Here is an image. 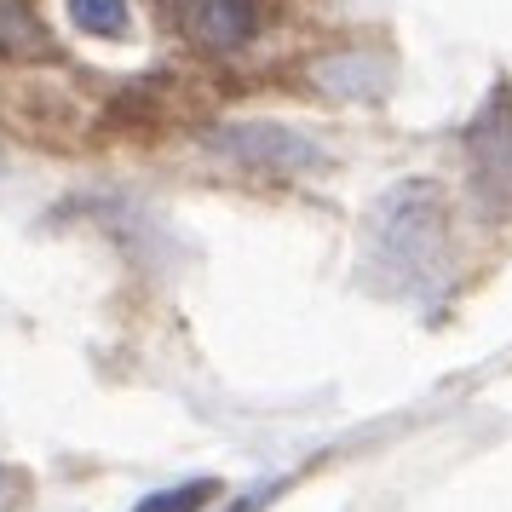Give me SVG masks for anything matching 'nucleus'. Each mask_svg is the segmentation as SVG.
I'll use <instances>...</instances> for the list:
<instances>
[{"label":"nucleus","mask_w":512,"mask_h":512,"mask_svg":"<svg viewBox=\"0 0 512 512\" xmlns=\"http://www.w3.org/2000/svg\"><path fill=\"white\" fill-rule=\"evenodd\" d=\"M374 254L392 277H432L443 254V208L426 185H403L374 208Z\"/></svg>","instance_id":"nucleus-1"},{"label":"nucleus","mask_w":512,"mask_h":512,"mask_svg":"<svg viewBox=\"0 0 512 512\" xmlns=\"http://www.w3.org/2000/svg\"><path fill=\"white\" fill-rule=\"evenodd\" d=\"M213 150L219 156H231L236 167H248V173H305V167H323V150L317 144H305L300 133H288V127H271V121H248V127H219L213 133Z\"/></svg>","instance_id":"nucleus-2"},{"label":"nucleus","mask_w":512,"mask_h":512,"mask_svg":"<svg viewBox=\"0 0 512 512\" xmlns=\"http://www.w3.org/2000/svg\"><path fill=\"white\" fill-rule=\"evenodd\" d=\"M259 29L254 0H185V35L208 52H236L248 47Z\"/></svg>","instance_id":"nucleus-3"},{"label":"nucleus","mask_w":512,"mask_h":512,"mask_svg":"<svg viewBox=\"0 0 512 512\" xmlns=\"http://www.w3.org/2000/svg\"><path fill=\"white\" fill-rule=\"evenodd\" d=\"M466 150H472V167H478V185L501 190L512 202V98H495L484 116H478Z\"/></svg>","instance_id":"nucleus-4"},{"label":"nucleus","mask_w":512,"mask_h":512,"mask_svg":"<svg viewBox=\"0 0 512 512\" xmlns=\"http://www.w3.org/2000/svg\"><path fill=\"white\" fill-rule=\"evenodd\" d=\"M0 58H52V35L29 0H0Z\"/></svg>","instance_id":"nucleus-5"},{"label":"nucleus","mask_w":512,"mask_h":512,"mask_svg":"<svg viewBox=\"0 0 512 512\" xmlns=\"http://www.w3.org/2000/svg\"><path fill=\"white\" fill-rule=\"evenodd\" d=\"M64 6H70V24L81 35H98V41H121L133 29L127 0H64Z\"/></svg>","instance_id":"nucleus-6"},{"label":"nucleus","mask_w":512,"mask_h":512,"mask_svg":"<svg viewBox=\"0 0 512 512\" xmlns=\"http://www.w3.org/2000/svg\"><path fill=\"white\" fill-rule=\"evenodd\" d=\"M317 81L334 87V93H374L369 81H380V75H374V58L363 52V58H334V64H317Z\"/></svg>","instance_id":"nucleus-7"},{"label":"nucleus","mask_w":512,"mask_h":512,"mask_svg":"<svg viewBox=\"0 0 512 512\" xmlns=\"http://www.w3.org/2000/svg\"><path fill=\"white\" fill-rule=\"evenodd\" d=\"M219 495V484L213 478H196V484H179V489H162V495H150V501H139V512H202Z\"/></svg>","instance_id":"nucleus-8"}]
</instances>
